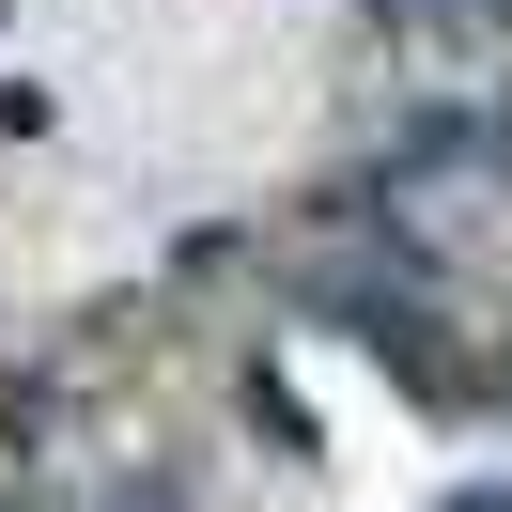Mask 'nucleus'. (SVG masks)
<instances>
[{"label": "nucleus", "mask_w": 512, "mask_h": 512, "mask_svg": "<svg viewBox=\"0 0 512 512\" xmlns=\"http://www.w3.org/2000/svg\"><path fill=\"white\" fill-rule=\"evenodd\" d=\"M450 512H512V497H450Z\"/></svg>", "instance_id": "obj_1"}]
</instances>
